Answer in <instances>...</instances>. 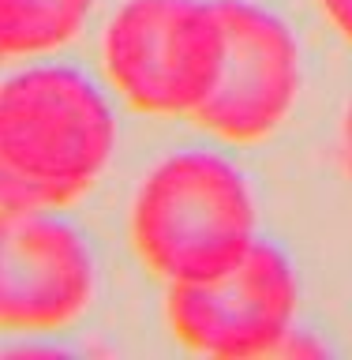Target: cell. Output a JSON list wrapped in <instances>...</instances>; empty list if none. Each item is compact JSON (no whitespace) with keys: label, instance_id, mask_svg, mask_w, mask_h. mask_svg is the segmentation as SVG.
Listing matches in <instances>:
<instances>
[{"label":"cell","instance_id":"6da1fadb","mask_svg":"<svg viewBox=\"0 0 352 360\" xmlns=\"http://www.w3.org/2000/svg\"><path fill=\"white\" fill-rule=\"evenodd\" d=\"M117 146L109 101L72 68H30L0 86V210L79 199Z\"/></svg>","mask_w":352,"mask_h":360},{"label":"cell","instance_id":"8992f818","mask_svg":"<svg viewBox=\"0 0 352 360\" xmlns=\"http://www.w3.org/2000/svg\"><path fill=\"white\" fill-rule=\"evenodd\" d=\"M94 263L72 225L49 210H0V326L56 330L86 308Z\"/></svg>","mask_w":352,"mask_h":360},{"label":"cell","instance_id":"30bf717a","mask_svg":"<svg viewBox=\"0 0 352 360\" xmlns=\"http://www.w3.org/2000/svg\"><path fill=\"white\" fill-rule=\"evenodd\" d=\"M0 60H4V49H0Z\"/></svg>","mask_w":352,"mask_h":360},{"label":"cell","instance_id":"5b68a950","mask_svg":"<svg viewBox=\"0 0 352 360\" xmlns=\"http://www.w3.org/2000/svg\"><path fill=\"white\" fill-rule=\"evenodd\" d=\"M225 56L195 120L233 143H255L285 120L300 90V49L274 11L247 0H218Z\"/></svg>","mask_w":352,"mask_h":360},{"label":"cell","instance_id":"ba28073f","mask_svg":"<svg viewBox=\"0 0 352 360\" xmlns=\"http://www.w3.org/2000/svg\"><path fill=\"white\" fill-rule=\"evenodd\" d=\"M322 8H326V15L337 22V30L352 41V0H322Z\"/></svg>","mask_w":352,"mask_h":360},{"label":"cell","instance_id":"7a4b0ae2","mask_svg":"<svg viewBox=\"0 0 352 360\" xmlns=\"http://www.w3.org/2000/svg\"><path fill=\"white\" fill-rule=\"evenodd\" d=\"M131 236L146 266L169 285L218 278L255 244L252 191L218 154H176L139 188Z\"/></svg>","mask_w":352,"mask_h":360},{"label":"cell","instance_id":"52a82bcc","mask_svg":"<svg viewBox=\"0 0 352 360\" xmlns=\"http://www.w3.org/2000/svg\"><path fill=\"white\" fill-rule=\"evenodd\" d=\"M94 0H0V49L4 56L49 53L86 22Z\"/></svg>","mask_w":352,"mask_h":360},{"label":"cell","instance_id":"277c9868","mask_svg":"<svg viewBox=\"0 0 352 360\" xmlns=\"http://www.w3.org/2000/svg\"><path fill=\"white\" fill-rule=\"evenodd\" d=\"M296 278L274 244L255 240L236 266L207 281L169 285V326L195 353L270 356L292 334Z\"/></svg>","mask_w":352,"mask_h":360},{"label":"cell","instance_id":"3957f363","mask_svg":"<svg viewBox=\"0 0 352 360\" xmlns=\"http://www.w3.org/2000/svg\"><path fill=\"white\" fill-rule=\"evenodd\" d=\"M225 56L218 0H128L105 30V68L143 112L195 117Z\"/></svg>","mask_w":352,"mask_h":360},{"label":"cell","instance_id":"9c48e42d","mask_svg":"<svg viewBox=\"0 0 352 360\" xmlns=\"http://www.w3.org/2000/svg\"><path fill=\"white\" fill-rule=\"evenodd\" d=\"M345 162H348V173H352V105L345 112Z\"/></svg>","mask_w":352,"mask_h":360}]
</instances>
